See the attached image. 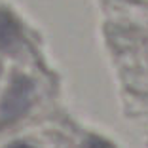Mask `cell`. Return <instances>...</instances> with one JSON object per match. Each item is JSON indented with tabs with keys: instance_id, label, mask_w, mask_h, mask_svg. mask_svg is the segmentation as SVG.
<instances>
[{
	"instance_id": "obj_1",
	"label": "cell",
	"mask_w": 148,
	"mask_h": 148,
	"mask_svg": "<svg viewBox=\"0 0 148 148\" xmlns=\"http://www.w3.org/2000/svg\"><path fill=\"white\" fill-rule=\"evenodd\" d=\"M10 148H31L29 144H23V143H17V144H12Z\"/></svg>"
}]
</instances>
